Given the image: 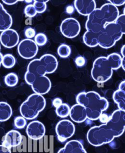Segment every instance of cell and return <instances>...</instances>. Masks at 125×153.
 <instances>
[{
  "label": "cell",
  "instance_id": "13",
  "mask_svg": "<svg viewBox=\"0 0 125 153\" xmlns=\"http://www.w3.org/2000/svg\"><path fill=\"white\" fill-rule=\"evenodd\" d=\"M22 135L16 130L9 131L2 139V145L10 149L19 146L22 142Z\"/></svg>",
  "mask_w": 125,
  "mask_h": 153
},
{
  "label": "cell",
  "instance_id": "30",
  "mask_svg": "<svg viewBox=\"0 0 125 153\" xmlns=\"http://www.w3.org/2000/svg\"><path fill=\"white\" fill-rule=\"evenodd\" d=\"M74 62H75L76 65L77 67H82L85 65V64L86 63V59H85V57H84L83 56H77L75 59Z\"/></svg>",
  "mask_w": 125,
  "mask_h": 153
},
{
  "label": "cell",
  "instance_id": "38",
  "mask_svg": "<svg viewBox=\"0 0 125 153\" xmlns=\"http://www.w3.org/2000/svg\"><path fill=\"white\" fill-rule=\"evenodd\" d=\"M3 56V54H2L1 53H0V67H1V65Z\"/></svg>",
  "mask_w": 125,
  "mask_h": 153
},
{
  "label": "cell",
  "instance_id": "35",
  "mask_svg": "<svg viewBox=\"0 0 125 153\" xmlns=\"http://www.w3.org/2000/svg\"><path fill=\"white\" fill-rule=\"evenodd\" d=\"M3 3H4L6 5L12 6V5L16 4L18 2V1H17V0H3Z\"/></svg>",
  "mask_w": 125,
  "mask_h": 153
},
{
  "label": "cell",
  "instance_id": "37",
  "mask_svg": "<svg viewBox=\"0 0 125 153\" xmlns=\"http://www.w3.org/2000/svg\"><path fill=\"white\" fill-rule=\"evenodd\" d=\"M124 51H125V45H124L121 49V54L122 55V57H125V53H124Z\"/></svg>",
  "mask_w": 125,
  "mask_h": 153
},
{
  "label": "cell",
  "instance_id": "26",
  "mask_svg": "<svg viewBox=\"0 0 125 153\" xmlns=\"http://www.w3.org/2000/svg\"><path fill=\"white\" fill-rule=\"evenodd\" d=\"M34 42L37 46H43L47 43L48 39L46 36L43 33H39L34 37Z\"/></svg>",
  "mask_w": 125,
  "mask_h": 153
},
{
  "label": "cell",
  "instance_id": "33",
  "mask_svg": "<svg viewBox=\"0 0 125 153\" xmlns=\"http://www.w3.org/2000/svg\"><path fill=\"white\" fill-rule=\"evenodd\" d=\"M62 103H63L62 102V100L59 98H54L53 100V105L54 107H55L56 108H57L58 107H59Z\"/></svg>",
  "mask_w": 125,
  "mask_h": 153
},
{
  "label": "cell",
  "instance_id": "24",
  "mask_svg": "<svg viewBox=\"0 0 125 153\" xmlns=\"http://www.w3.org/2000/svg\"><path fill=\"white\" fill-rule=\"evenodd\" d=\"M71 53V50L68 45L66 44L60 45L57 49V54L62 58L68 57Z\"/></svg>",
  "mask_w": 125,
  "mask_h": 153
},
{
  "label": "cell",
  "instance_id": "14",
  "mask_svg": "<svg viewBox=\"0 0 125 153\" xmlns=\"http://www.w3.org/2000/svg\"><path fill=\"white\" fill-rule=\"evenodd\" d=\"M74 6L79 13L87 17L96 9L97 7L96 2L94 0H92V1L76 0L74 1Z\"/></svg>",
  "mask_w": 125,
  "mask_h": 153
},
{
  "label": "cell",
  "instance_id": "31",
  "mask_svg": "<svg viewBox=\"0 0 125 153\" xmlns=\"http://www.w3.org/2000/svg\"><path fill=\"white\" fill-rule=\"evenodd\" d=\"M109 2L117 7V6H121L125 4L124 0H109Z\"/></svg>",
  "mask_w": 125,
  "mask_h": 153
},
{
  "label": "cell",
  "instance_id": "9",
  "mask_svg": "<svg viewBox=\"0 0 125 153\" xmlns=\"http://www.w3.org/2000/svg\"><path fill=\"white\" fill-rule=\"evenodd\" d=\"M75 132V126L72 122L68 120L60 121L56 126V133L58 140L64 142L71 138Z\"/></svg>",
  "mask_w": 125,
  "mask_h": 153
},
{
  "label": "cell",
  "instance_id": "29",
  "mask_svg": "<svg viewBox=\"0 0 125 153\" xmlns=\"http://www.w3.org/2000/svg\"><path fill=\"white\" fill-rule=\"evenodd\" d=\"M25 36L26 37V38L28 39H33L36 35V30L33 28H32V27H28V28H27L25 30Z\"/></svg>",
  "mask_w": 125,
  "mask_h": 153
},
{
  "label": "cell",
  "instance_id": "23",
  "mask_svg": "<svg viewBox=\"0 0 125 153\" xmlns=\"http://www.w3.org/2000/svg\"><path fill=\"white\" fill-rule=\"evenodd\" d=\"M5 84L9 87H14L19 82L18 76L14 73H10L4 78Z\"/></svg>",
  "mask_w": 125,
  "mask_h": 153
},
{
  "label": "cell",
  "instance_id": "19",
  "mask_svg": "<svg viewBox=\"0 0 125 153\" xmlns=\"http://www.w3.org/2000/svg\"><path fill=\"white\" fill-rule=\"evenodd\" d=\"M12 115V109L10 105L3 101L0 102V122L8 120Z\"/></svg>",
  "mask_w": 125,
  "mask_h": 153
},
{
  "label": "cell",
  "instance_id": "7",
  "mask_svg": "<svg viewBox=\"0 0 125 153\" xmlns=\"http://www.w3.org/2000/svg\"><path fill=\"white\" fill-rule=\"evenodd\" d=\"M46 107V100L43 95L33 94L28 97L20 108V112L26 120H33Z\"/></svg>",
  "mask_w": 125,
  "mask_h": 153
},
{
  "label": "cell",
  "instance_id": "17",
  "mask_svg": "<svg viewBox=\"0 0 125 153\" xmlns=\"http://www.w3.org/2000/svg\"><path fill=\"white\" fill-rule=\"evenodd\" d=\"M113 100L117 104L118 109L125 111V81L121 82L118 89L114 91Z\"/></svg>",
  "mask_w": 125,
  "mask_h": 153
},
{
  "label": "cell",
  "instance_id": "28",
  "mask_svg": "<svg viewBox=\"0 0 125 153\" xmlns=\"http://www.w3.org/2000/svg\"><path fill=\"white\" fill-rule=\"evenodd\" d=\"M37 12L33 4H28L25 8V14L26 16L29 18H33L37 15Z\"/></svg>",
  "mask_w": 125,
  "mask_h": 153
},
{
  "label": "cell",
  "instance_id": "2",
  "mask_svg": "<svg viewBox=\"0 0 125 153\" xmlns=\"http://www.w3.org/2000/svg\"><path fill=\"white\" fill-rule=\"evenodd\" d=\"M125 129V111H115L107 123L91 128L87 132L88 142L94 146H100L111 143L121 136Z\"/></svg>",
  "mask_w": 125,
  "mask_h": 153
},
{
  "label": "cell",
  "instance_id": "12",
  "mask_svg": "<svg viewBox=\"0 0 125 153\" xmlns=\"http://www.w3.org/2000/svg\"><path fill=\"white\" fill-rule=\"evenodd\" d=\"M0 43L5 48H12L19 44V35L14 29L5 30L0 35Z\"/></svg>",
  "mask_w": 125,
  "mask_h": 153
},
{
  "label": "cell",
  "instance_id": "1",
  "mask_svg": "<svg viewBox=\"0 0 125 153\" xmlns=\"http://www.w3.org/2000/svg\"><path fill=\"white\" fill-rule=\"evenodd\" d=\"M57 67L58 61L54 56L44 54L29 62L25 74V81L31 86L35 94L45 95L51 88V81L45 75L54 73Z\"/></svg>",
  "mask_w": 125,
  "mask_h": 153
},
{
  "label": "cell",
  "instance_id": "25",
  "mask_svg": "<svg viewBox=\"0 0 125 153\" xmlns=\"http://www.w3.org/2000/svg\"><path fill=\"white\" fill-rule=\"evenodd\" d=\"M48 0H36L34 1L33 4L37 13H41L44 12L46 9H47V4L46 3H48Z\"/></svg>",
  "mask_w": 125,
  "mask_h": 153
},
{
  "label": "cell",
  "instance_id": "10",
  "mask_svg": "<svg viewBox=\"0 0 125 153\" xmlns=\"http://www.w3.org/2000/svg\"><path fill=\"white\" fill-rule=\"evenodd\" d=\"M17 50L22 58L31 59L37 54L39 48L33 40L26 39L19 43Z\"/></svg>",
  "mask_w": 125,
  "mask_h": 153
},
{
  "label": "cell",
  "instance_id": "20",
  "mask_svg": "<svg viewBox=\"0 0 125 153\" xmlns=\"http://www.w3.org/2000/svg\"><path fill=\"white\" fill-rule=\"evenodd\" d=\"M83 42L87 46L93 48L98 46L97 34L87 31L83 35Z\"/></svg>",
  "mask_w": 125,
  "mask_h": 153
},
{
  "label": "cell",
  "instance_id": "32",
  "mask_svg": "<svg viewBox=\"0 0 125 153\" xmlns=\"http://www.w3.org/2000/svg\"><path fill=\"white\" fill-rule=\"evenodd\" d=\"M109 118H110V116H109L108 115L103 113L99 117V120L100 121L101 123H102L103 124H104L109 121Z\"/></svg>",
  "mask_w": 125,
  "mask_h": 153
},
{
  "label": "cell",
  "instance_id": "8",
  "mask_svg": "<svg viewBox=\"0 0 125 153\" xmlns=\"http://www.w3.org/2000/svg\"><path fill=\"white\" fill-rule=\"evenodd\" d=\"M60 30L62 35L65 37L73 39L79 35L81 31V25L76 19L67 18L62 22Z\"/></svg>",
  "mask_w": 125,
  "mask_h": 153
},
{
  "label": "cell",
  "instance_id": "27",
  "mask_svg": "<svg viewBox=\"0 0 125 153\" xmlns=\"http://www.w3.org/2000/svg\"><path fill=\"white\" fill-rule=\"evenodd\" d=\"M26 120L23 117H17L14 119L15 127L17 129H23L26 125Z\"/></svg>",
  "mask_w": 125,
  "mask_h": 153
},
{
  "label": "cell",
  "instance_id": "5",
  "mask_svg": "<svg viewBox=\"0 0 125 153\" xmlns=\"http://www.w3.org/2000/svg\"><path fill=\"white\" fill-rule=\"evenodd\" d=\"M77 104L86 109L87 117L90 120H97L109 108V102L94 91H83L76 96Z\"/></svg>",
  "mask_w": 125,
  "mask_h": 153
},
{
  "label": "cell",
  "instance_id": "36",
  "mask_svg": "<svg viewBox=\"0 0 125 153\" xmlns=\"http://www.w3.org/2000/svg\"><path fill=\"white\" fill-rule=\"evenodd\" d=\"M66 12H67V13H68V14H71V13H73V12H74V8H73V7L71 6H68V7H67V9H66Z\"/></svg>",
  "mask_w": 125,
  "mask_h": 153
},
{
  "label": "cell",
  "instance_id": "11",
  "mask_svg": "<svg viewBox=\"0 0 125 153\" xmlns=\"http://www.w3.org/2000/svg\"><path fill=\"white\" fill-rule=\"evenodd\" d=\"M26 132L29 139L38 140L44 137L46 129L44 125L40 121H33L28 125Z\"/></svg>",
  "mask_w": 125,
  "mask_h": 153
},
{
  "label": "cell",
  "instance_id": "18",
  "mask_svg": "<svg viewBox=\"0 0 125 153\" xmlns=\"http://www.w3.org/2000/svg\"><path fill=\"white\" fill-rule=\"evenodd\" d=\"M13 23L11 15L6 10L3 4L0 3V31L10 29Z\"/></svg>",
  "mask_w": 125,
  "mask_h": 153
},
{
  "label": "cell",
  "instance_id": "15",
  "mask_svg": "<svg viewBox=\"0 0 125 153\" xmlns=\"http://www.w3.org/2000/svg\"><path fill=\"white\" fill-rule=\"evenodd\" d=\"M69 115L72 121L77 123H83L87 119L85 108L78 104H74L70 108Z\"/></svg>",
  "mask_w": 125,
  "mask_h": 153
},
{
  "label": "cell",
  "instance_id": "4",
  "mask_svg": "<svg viewBox=\"0 0 125 153\" xmlns=\"http://www.w3.org/2000/svg\"><path fill=\"white\" fill-rule=\"evenodd\" d=\"M122 57L118 53H112L107 57L101 56L93 62L91 75L93 80L99 83H104L110 79L113 71L121 67Z\"/></svg>",
  "mask_w": 125,
  "mask_h": 153
},
{
  "label": "cell",
  "instance_id": "6",
  "mask_svg": "<svg viewBox=\"0 0 125 153\" xmlns=\"http://www.w3.org/2000/svg\"><path fill=\"white\" fill-rule=\"evenodd\" d=\"M125 33V15H120L117 20L109 23L97 34L98 45L104 49L112 48Z\"/></svg>",
  "mask_w": 125,
  "mask_h": 153
},
{
  "label": "cell",
  "instance_id": "34",
  "mask_svg": "<svg viewBox=\"0 0 125 153\" xmlns=\"http://www.w3.org/2000/svg\"><path fill=\"white\" fill-rule=\"evenodd\" d=\"M0 153H11L10 149H9L4 146L0 145Z\"/></svg>",
  "mask_w": 125,
  "mask_h": 153
},
{
  "label": "cell",
  "instance_id": "16",
  "mask_svg": "<svg viewBox=\"0 0 125 153\" xmlns=\"http://www.w3.org/2000/svg\"><path fill=\"white\" fill-rule=\"evenodd\" d=\"M57 153H87L81 142L73 140L67 142Z\"/></svg>",
  "mask_w": 125,
  "mask_h": 153
},
{
  "label": "cell",
  "instance_id": "3",
  "mask_svg": "<svg viewBox=\"0 0 125 153\" xmlns=\"http://www.w3.org/2000/svg\"><path fill=\"white\" fill-rule=\"evenodd\" d=\"M119 15L117 7L110 3L104 4L100 8H96L87 17L86 28L87 31L98 33L106 25L115 22Z\"/></svg>",
  "mask_w": 125,
  "mask_h": 153
},
{
  "label": "cell",
  "instance_id": "22",
  "mask_svg": "<svg viewBox=\"0 0 125 153\" xmlns=\"http://www.w3.org/2000/svg\"><path fill=\"white\" fill-rule=\"evenodd\" d=\"M70 108L65 103H62L56 109L57 115L60 118H66L69 115Z\"/></svg>",
  "mask_w": 125,
  "mask_h": 153
},
{
  "label": "cell",
  "instance_id": "39",
  "mask_svg": "<svg viewBox=\"0 0 125 153\" xmlns=\"http://www.w3.org/2000/svg\"><path fill=\"white\" fill-rule=\"evenodd\" d=\"M0 49H1V46H0Z\"/></svg>",
  "mask_w": 125,
  "mask_h": 153
},
{
  "label": "cell",
  "instance_id": "21",
  "mask_svg": "<svg viewBox=\"0 0 125 153\" xmlns=\"http://www.w3.org/2000/svg\"><path fill=\"white\" fill-rule=\"evenodd\" d=\"M15 62H16V60H15V58L13 55L7 54L3 56L1 64L4 68L7 69L12 68L14 67Z\"/></svg>",
  "mask_w": 125,
  "mask_h": 153
}]
</instances>
